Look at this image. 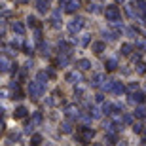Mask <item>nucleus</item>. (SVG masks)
Segmentation results:
<instances>
[{"instance_id": "nucleus-47", "label": "nucleus", "mask_w": 146, "mask_h": 146, "mask_svg": "<svg viewBox=\"0 0 146 146\" xmlns=\"http://www.w3.org/2000/svg\"><path fill=\"white\" fill-rule=\"evenodd\" d=\"M142 144H144V146H146V139H142Z\"/></svg>"}, {"instance_id": "nucleus-23", "label": "nucleus", "mask_w": 146, "mask_h": 146, "mask_svg": "<svg viewBox=\"0 0 146 146\" xmlns=\"http://www.w3.org/2000/svg\"><path fill=\"white\" fill-rule=\"evenodd\" d=\"M119 53L125 55V57H129V55L133 53V46H131V44H121V48H119Z\"/></svg>"}, {"instance_id": "nucleus-35", "label": "nucleus", "mask_w": 146, "mask_h": 146, "mask_svg": "<svg viewBox=\"0 0 146 146\" xmlns=\"http://www.w3.org/2000/svg\"><path fill=\"white\" fill-rule=\"evenodd\" d=\"M34 42L36 44H44L42 42V31H40V29H34Z\"/></svg>"}, {"instance_id": "nucleus-40", "label": "nucleus", "mask_w": 146, "mask_h": 146, "mask_svg": "<svg viewBox=\"0 0 146 146\" xmlns=\"http://www.w3.org/2000/svg\"><path fill=\"white\" fill-rule=\"evenodd\" d=\"M23 53H27V55H33V46H29V44H23Z\"/></svg>"}, {"instance_id": "nucleus-15", "label": "nucleus", "mask_w": 146, "mask_h": 146, "mask_svg": "<svg viewBox=\"0 0 146 146\" xmlns=\"http://www.w3.org/2000/svg\"><path fill=\"white\" fill-rule=\"evenodd\" d=\"M27 114H29V110L25 108V106H17V108L13 110V118L15 119H23V118H27Z\"/></svg>"}, {"instance_id": "nucleus-22", "label": "nucleus", "mask_w": 146, "mask_h": 146, "mask_svg": "<svg viewBox=\"0 0 146 146\" xmlns=\"http://www.w3.org/2000/svg\"><path fill=\"white\" fill-rule=\"evenodd\" d=\"M114 108H116V104H112V103H104L101 110H103L104 116H112V114H114Z\"/></svg>"}, {"instance_id": "nucleus-24", "label": "nucleus", "mask_w": 146, "mask_h": 146, "mask_svg": "<svg viewBox=\"0 0 146 146\" xmlns=\"http://www.w3.org/2000/svg\"><path fill=\"white\" fill-rule=\"evenodd\" d=\"M104 142L106 144H116L118 142V135L116 133H104Z\"/></svg>"}, {"instance_id": "nucleus-1", "label": "nucleus", "mask_w": 146, "mask_h": 146, "mask_svg": "<svg viewBox=\"0 0 146 146\" xmlns=\"http://www.w3.org/2000/svg\"><path fill=\"white\" fill-rule=\"evenodd\" d=\"M27 91H29V97L33 99V101H38L44 95V91H46V86H42L38 80H33V82H29Z\"/></svg>"}, {"instance_id": "nucleus-17", "label": "nucleus", "mask_w": 146, "mask_h": 146, "mask_svg": "<svg viewBox=\"0 0 146 146\" xmlns=\"http://www.w3.org/2000/svg\"><path fill=\"white\" fill-rule=\"evenodd\" d=\"M125 91H127V87H125L121 82H114V89H112L114 95H123Z\"/></svg>"}, {"instance_id": "nucleus-25", "label": "nucleus", "mask_w": 146, "mask_h": 146, "mask_svg": "<svg viewBox=\"0 0 146 146\" xmlns=\"http://www.w3.org/2000/svg\"><path fill=\"white\" fill-rule=\"evenodd\" d=\"M133 116H135V118H139V119H142V118H146V108L144 106H137L135 108V112H133Z\"/></svg>"}, {"instance_id": "nucleus-5", "label": "nucleus", "mask_w": 146, "mask_h": 146, "mask_svg": "<svg viewBox=\"0 0 146 146\" xmlns=\"http://www.w3.org/2000/svg\"><path fill=\"white\" fill-rule=\"evenodd\" d=\"M80 108L76 106V104H66L65 106V116L66 119H70V121H74V119H80Z\"/></svg>"}, {"instance_id": "nucleus-32", "label": "nucleus", "mask_w": 146, "mask_h": 146, "mask_svg": "<svg viewBox=\"0 0 146 146\" xmlns=\"http://www.w3.org/2000/svg\"><path fill=\"white\" fill-rule=\"evenodd\" d=\"M125 33L129 34L131 38H137V36H139V29H137V27H127V29H125Z\"/></svg>"}, {"instance_id": "nucleus-29", "label": "nucleus", "mask_w": 146, "mask_h": 146, "mask_svg": "<svg viewBox=\"0 0 146 146\" xmlns=\"http://www.w3.org/2000/svg\"><path fill=\"white\" fill-rule=\"evenodd\" d=\"M114 82H116V80H106V82H104L103 91H106V93H112V89H114Z\"/></svg>"}, {"instance_id": "nucleus-30", "label": "nucleus", "mask_w": 146, "mask_h": 146, "mask_svg": "<svg viewBox=\"0 0 146 146\" xmlns=\"http://www.w3.org/2000/svg\"><path fill=\"white\" fill-rule=\"evenodd\" d=\"M142 131H144V125H142L141 121H137V123H133V133H135V135H141Z\"/></svg>"}, {"instance_id": "nucleus-11", "label": "nucleus", "mask_w": 146, "mask_h": 146, "mask_svg": "<svg viewBox=\"0 0 146 146\" xmlns=\"http://www.w3.org/2000/svg\"><path fill=\"white\" fill-rule=\"evenodd\" d=\"M51 27L61 29V10H55L53 13H51Z\"/></svg>"}, {"instance_id": "nucleus-43", "label": "nucleus", "mask_w": 146, "mask_h": 146, "mask_svg": "<svg viewBox=\"0 0 146 146\" xmlns=\"http://www.w3.org/2000/svg\"><path fill=\"white\" fill-rule=\"evenodd\" d=\"M33 61H27V63H25V65H23V72H29V70H31V68H33Z\"/></svg>"}, {"instance_id": "nucleus-44", "label": "nucleus", "mask_w": 146, "mask_h": 146, "mask_svg": "<svg viewBox=\"0 0 146 146\" xmlns=\"http://www.w3.org/2000/svg\"><path fill=\"white\" fill-rule=\"evenodd\" d=\"M95 103L104 104V95H103V93H97V95H95Z\"/></svg>"}, {"instance_id": "nucleus-3", "label": "nucleus", "mask_w": 146, "mask_h": 146, "mask_svg": "<svg viewBox=\"0 0 146 146\" xmlns=\"http://www.w3.org/2000/svg\"><path fill=\"white\" fill-rule=\"evenodd\" d=\"M104 17H106V21H110V23H119L121 21V11H119L118 6L110 4V6H106V10H104Z\"/></svg>"}, {"instance_id": "nucleus-19", "label": "nucleus", "mask_w": 146, "mask_h": 146, "mask_svg": "<svg viewBox=\"0 0 146 146\" xmlns=\"http://www.w3.org/2000/svg\"><path fill=\"white\" fill-rule=\"evenodd\" d=\"M104 68H106L108 72L116 70V68H118V59H114V57H110V59H106V63H104Z\"/></svg>"}, {"instance_id": "nucleus-39", "label": "nucleus", "mask_w": 146, "mask_h": 146, "mask_svg": "<svg viewBox=\"0 0 146 146\" xmlns=\"http://www.w3.org/2000/svg\"><path fill=\"white\" fill-rule=\"evenodd\" d=\"M87 10L91 11V13H99L101 8H99V4H89V6H87Z\"/></svg>"}, {"instance_id": "nucleus-12", "label": "nucleus", "mask_w": 146, "mask_h": 146, "mask_svg": "<svg viewBox=\"0 0 146 146\" xmlns=\"http://www.w3.org/2000/svg\"><path fill=\"white\" fill-rule=\"evenodd\" d=\"M36 10L40 13H48L49 11V0H36Z\"/></svg>"}, {"instance_id": "nucleus-7", "label": "nucleus", "mask_w": 146, "mask_h": 146, "mask_svg": "<svg viewBox=\"0 0 146 146\" xmlns=\"http://www.w3.org/2000/svg\"><path fill=\"white\" fill-rule=\"evenodd\" d=\"M65 80L68 82V84H80L82 82V72L80 70H68L65 74Z\"/></svg>"}, {"instance_id": "nucleus-27", "label": "nucleus", "mask_w": 146, "mask_h": 146, "mask_svg": "<svg viewBox=\"0 0 146 146\" xmlns=\"http://www.w3.org/2000/svg\"><path fill=\"white\" fill-rule=\"evenodd\" d=\"M40 53H42V57H49V55H51L49 44H40Z\"/></svg>"}, {"instance_id": "nucleus-8", "label": "nucleus", "mask_w": 146, "mask_h": 146, "mask_svg": "<svg viewBox=\"0 0 146 146\" xmlns=\"http://www.w3.org/2000/svg\"><path fill=\"white\" fill-rule=\"evenodd\" d=\"M129 103H133V104H139V106H141L142 103H146V93H142V91L131 93V95H129Z\"/></svg>"}, {"instance_id": "nucleus-34", "label": "nucleus", "mask_w": 146, "mask_h": 146, "mask_svg": "<svg viewBox=\"0 0 146 146\" xmlns=\"http://www.w3.org/2000/svg\"><path fill=\"white\" fill-rule=\"evenodd\" d=\"M135 70H137V74H146V65L144 63H137V66H135Z\"/></svg>"}, {"instance_id": "nucleus-50", "label": "nucleus", "mask_w": 146, "mask_h": 146, "mask_svg": "<svg viewBox=\"0 0 146 146\" xmlns=\"http://www.w3.org/2000/svg\"><path fill=\"white\" fill-rule=\"evenodd\" d=\"M116 2H125V0H116Z\"/></svg>"}, {"instance_id": "nucleus-37", "label": "nucleus", "mask_w": 146, "mask_h": 146, "mask_svg": "<svg viewBox=\"0 0 146 146\" xmlns=\"http://www.w3.org/2000/svg\"><path fill=\"white\" fill-rule=\"evenodd\" d=\"M121 123H123V125H133V116H129V114H123Z\"/></svg>"}, {"instance_id": "nucleus-14", "label": "nucleus", "mask_w": 146, "mask_h": 146, "mask_svg": "<svg viewBox=\"0 0 146 146\" xmlns=\"http://www.w3.org/2000/svg\"><path fill=\"white\" fill-rule=\"evenodd\" d=\"M49 78H51V76H49V72H48V70H40V72H36V80L40 82L42 86H46V84H48Z\"/></svg>"}, {"instance_id": "nucleus-41", "label": "nucleus", "mask_w": 146, "mask_h": 146, "mask_svg": "<svg viewBox=\"0 0 146 146\" xmlns=\"http://www.w3.org/2000/svg\"><path fill=\"white\" fill-rule=\"evenodd\" d=\"M89 40H91V38H89V34H84V36L80 38V46H87V44H89Z\"/></svg>"}, {"instance_id": "nucleus-18", "label": "nucleus", "mask_w": 146, "mask_h": 146, "mask_svg": "<svg viewBox=\"0 0 146 146\" xmlns=\"http://www.w3.org/2000/svg\"><path fill=\"white\" fill-rule=\"evenodd\" d=\"M76 66H78V70H89L93 65H91V61H89V59H80L78 63H76Z\"/></svg>"}, {"instance_id": "nucleus-6", "label": "nucleus", "mask_w": 146, "mask_h": 146, "mask_svg": "<svg viewBox=\"0 0 146 146\" xmlns=\"http://www.w3.org/2000/svg\"><path fill=\"white\" fill-rule=\"evenodd\" d=\"M104 82H106V78H104L103 72H97V74H93V76H91V87H93V89H99V87L103 89Z\"/></svg>"}, {"instance_id": "nucleus-20", "label": "nucleus", "mask_w": 146, "mask_h": 146, "mask_svg": "<svg viewBox=\"0 0 146 146\" xmlns=\"http://www.w3.org/2000/svg\"><path fill=\"white\" fill-rule=\"evenodd\" d=\"M61 133H65V135L72 133V121H70V119H65V121H61Z\"/></svg>"}, {"instance_id": "nucleus-4", "label": "nucleus", "mask_w": 146, "mask_h": 146, "mask_svg": "<svg viewBox=\"0 0 146 146\" xmlns=\"http://www.w3.org/2000/svg\"><path fill=\"white\" fill-rule=\"evenodd\" d=\"M84 27H86V19H84V17H72L70 23H68V33L70 34L80 33Z\"/></svg>"}, {"instance_id": "nucleus-21", "label": "nucleus", "mask_w": 146, "mask_h": 146, "mask_svg": "<svg viewBox=\"0 0 146 146\" xmlns=\"http://www.w3.org/2000/svg\"><path fill=\"white\" fill-rule=\"evenodd\" d=\"M87 110H89V114H91L93 119H99L101 116H103V110H99L97 106H91V104H87Z\"/></svg>"}, {"instance_id": "nucleus-38", "label": "nucleus", "mask_w": 146, "mask_h": 146, "mask_svg": "<svg viewBox=\"0 0 146 146\" xmlns=\"http://www.w3.org/2000/svg\"><path fill=\"white\" fill-rule=\"evenodd\" d=\"M74 97L78 99V101H82V99H84V89H82V87H78V89H74Z\"/></svg>"}, {"instance_id": "nucleus-48", "label": "nucleus", "mask_w": 146, "mask_h": 146, "mask_svg": "<svg viewBox=\"0 0 146 146\" xmlns=\"http://www.w3.org/2000/svg\"><path fill=\"white\" fill-rule=\"evenodd\" d=\"M93 146H103V144H99V142H97V144H93Z\"/></svg>"}, {"instance_id": "nucleus-42", "label": "nucleus", "mask_w": 146, "mask_h": 146, "mask_svg": "<svg viewBox=\"0 0 146 146\" xmlns=\"http://www.w3.org/2000/svg\"><path fill=\"white\" fill-rule=\"evenodd\" d=\"M33 129H34V123L33 121H27L25 123V133H33Z\"/></svg>"}, {"instance_id": "nucleus-26", "label": "nucleus", "mask_w": 146, "mask_h": 146, "mask_svg": "<svg viewBox=\"0 0 146 146\" xmlns=\"http://www.w3.org/2000/svg\"><path fill=\"white\" fill-rule=\"evenodd\" d=\"M42 135H40V133H34L33 137H31V146H40L42 144Z\"/></svg>"}, {"instance_id": "nucleus-33", "label": "nucleus", "mask_w": 146, "mask_h": 146, "mask_svg": "<svg viewBox=\"0 0 146 146\" xmlns=\"http://www.w3.org/2000/svg\"><path fill=\"white\" fill-rule=\"evenodd\" d=\"M27 23H29V27H33V29H40V27H38L36 17H34V15H29V17H27Z\"/></svg>"}, {"instance_id": "nucleus-13", "label": "nucleus", "mask_w": 146, "mask_h": 146, "mask_svg": "<svg viewBox=\"0 0 146 146\" xmlns=\"http://www.w3.org/2000/svg\"><path fill=\"white\" fill-rule=\"evenodd\" d=\"M91 49H93V53L101 55L103 51H106V44H104V42H93L91 44Z\"/></svg>"}, {"instance_id": "nucleus-16", "label": "nucleus", "mask_w": 146, "mask_h": 146, "mask_svg": "<svg viewBox=\"0 0 146 146\" xmlns=\"http://www.w3.org/2000/svg\"><path fill=\"white\" fill-rule=\"evenodd\" d=\"M11 29H13V33H17V36H25V25L21 21H13Z\"/></svg>"}, {"instance_id": "nucleus-45", "label": "nucleus", "mask_w": 146, "mask_h": 146, "mask_svg": "<svg viewBox=\"0 0 146 146\" xmlns=\"http://www.w3.org/2000/svg\"><path fill=\"white\" fill-rule=\"evenodd\" d=\"M68 2H70V0H59V6H63V8H65V6L68 4Z\"/></svg>"}, {"instance_id": "nucleus-2", "label": "nucleus", "mask_w": 146, "mask_h": 146, "mask_svg": "<svg viewBox=\"0 0 146 146\" xmlns=\"http://www.w3.org/2000/svg\"><path fill=\"white\" fill-rule=\"evenodd\" d=\"M76 139H78L80 142H84V144H87V142H91L93 139H95V129H91V127L84 125V127H80V129H78Z\"/></svg>"}, {"instance_id": "nucleus-10", "label": "nucleus", "mask_w": 146, "mask_h": 146, "mask_svg": "<svg viewBox=\"0 0 146 146\" xmlns=\"http://www.w3.org/2000/svg\"><path fill=\"white\" fill-rule=\"evenodd\" d=\"M80 6H82L80 0H70V2L63 8V10H65V13H76V11L80 10Z\"/></svg>"}, {"instance_id": "nucleus-36", "label": "nucleus", "mask_w": 146, "mask_h": 146, "mask_svg": "<svg viewBox=\"0 0 146 146\" xmlns=\"http://www.w3.org/2000/svg\"><path fill=\"white\" fill-rule=\"evenodd\" d=\"M127 91H129V95L131 93H137L139 91V84H137V82H131L129 86H127Z\"/></svg>"}, {"instance_id": "nucleus-28", "label": "nucleus", "mask_w": 146, "mask_h": 146, "mask_svg": "<svg viewBox=\"0 0 146 146\" xmlns=\"http://www.w3.org/2000/svg\"><path fill=\"white\" fill-rule=\"evenodd\" d=\"M31 121H33L34 125H40L44 121V116H42V112H40V110H38V112H34L33 114V119H31Z\"/></svg>"}, {"instance_id": "nucleus-31", "label": "nucleus", "mask_w": 146, "mask_h": 146, "mask_svg": "<svg viewBox=\"0 0 146 146\" xmlns=\"http://www.w3.org/2000/svg\"><path fill=\"white\" fill-rule=\"evenodd\" d=\"M19 139H21V135L19 133H8V142H19Z\"/></svg>"}, {"instance_id": "nucleus-9", "label": "nucleus", "mask_w": 146, "mask_h": 146, "mask_svg": "<svg viewBox=\"0 0 146 146\" xmlns=\"http://www.w3.org/2000/svg\"><path fill=\"white\" fill-rule=\"evenodd\" d=\"M11 66H13V63L10 61V57L2 55V57H0V70L2 72H10V70H13Z\"/></svg>"}, {"instance_id": "nucleus-51", "label": "nucleus", "mask_w": 146, "mask_h": 146, "mask_svg": "<svg viewBox=\"0 0 146 146\" xmlns=\"http://www.w3.org/2000/svg\"><path fill=\"white\" fill-rule=\"evenodd\" d=\"M144 119H146V118H144Z\"/></svg>"}, {"instance_id": "nucleus-46", "label": "nucleus", "mask_w": 146, "mask_h": 146, "mask_svg": "<svg viewBox=\"0 0 146 146\" xmlns=\"http://www.w3.org/2000/svg\"><path fill=\"white\" fill-rule=\"evenodd\" d=\"M118 146H127V144H125V142H119V144Z\"/></svg>"}, {"instance_id": "nucleus-49", "label": "nucleus", "mask_w": 146, "mask_h": 146, "mask_svg": "<svg viewBox=\"0 0 146 146\" xmlns=\"http://www.w3.org/2000/svg\"><path fill=\"white\" fill-rule=\"evenodd\" d=\"M99 2H101V0H95V4H99Z\"/></svg>"}]
</instances>
